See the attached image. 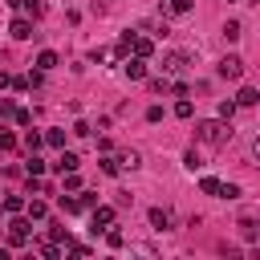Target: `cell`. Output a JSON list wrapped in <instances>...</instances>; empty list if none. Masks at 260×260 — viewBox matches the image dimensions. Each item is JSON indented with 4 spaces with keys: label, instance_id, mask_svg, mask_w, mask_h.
<instances>
[{
    "label": "cell",
    "instance_id": "obj_1",
    "mask_svg": "<svg viewBox=\"0 0 260 260\" xmlns=\"http://www.w3.org/2000/svg\"><path fill=\"white\" fill-rule=\"evenodd\" d=\"M195 138H199L203 146H228V142H232V122H228V118H203V122L195 126Z\"/></svg>",
    "mask_w": 260,
    "mask_h": 260
},
{
    "label": "cell",
    "instance_id": "obj_2",
    "mask_svg": "<svg viewBox=\"0 0 260 260\" xmlns=\"http://www.w3.org/2000/svg\"><path fill=\"white\" fill-rule=\"evenodd\" d=\"M28 228H32V219H20V215H12V219H8V244H12V248L28 244Z\"/></svg>",
    "mask_w": 260,
    "mask_h": 260
},
{
    "label": "cell",
    "instance_id": "obj_3",
    "mask_svg": "<svg viewBox=\"0 0 260 260\" xmlns=\"http://www.w3.org/2000/svg\"><path fill=\"white\" fill-rule=\"evenodd\" d=\"M219 77H228V81H240V77H244V61H240L236 53H228V57L219 61Z\"/></svg>",
    "mask_w": 260,
    "mask_h": 260
},
{
    "label": "cell",
    "instance_id": "obj_4",
    "mask_svg": "<svg viewBox=\"0 0 260 260\" xmlns=\"http://www.w3.org/2000/svg\"><path fill=\"white\" fill-rule=\"evenodd\" d=\"M187 65H191V53H167V57H162V73H167V77H171V73H183Z\"/></svg>",
    "mask_w": 260,
    "mask_h": 260
},
{
    "label": "cell",
    "instance_id": "obj_5",
    "mask_svg": "<svg viewBox=\"0 0 260 260\" xmlns=\"http://www.w3.org/2000/svg\"><path fill=\"white\" fill-rule=\"evenodd\" d=\"M150 228H154V232H171V228H175L171 207H150Z\"/></svg>",
    "mask_w": 260,
    "mask_h": 260
},
{
    "label": "cell",
    "instance_id": "obj_6",
    "mask_svg": "<svg viewBox=\"0 0 260 260\" xmlns=\"http://www.w3.org/2000/svg\"><path fill=\"white\" fill-rule=\"evenodd\" d=\"M8 32L16 37V41H32L37 32H32V16H16L12 24H8Z\"/></svg>",
    "mask_w": 260,
    "mask_h": 260
},
{
    "label": "cell",
    "instance_id": "obj_7",
    "mask_svg": "<svg viewBox=\"0 0 260 260\" xmlns=\"http://www.w3.org/2000/svg\"><path fill=\"white\" fill-rule=\"evenodd\" d=\"M122 69H126V77H130V81H142V77H146V57H138V53H134Z\"/></svg>",
    "mask_w": 260,
    "mask_h": 260
},
{
    "label": "cell",
    "instance_id": "obj_8",
    "mask_svg": "<svg viewBox=\"0 0 260 260\" xmlns=\"http://www.w3.org/2000/svg\"><path fill=\"white\" fill-rule=\"evenodd\" d=\"M77 167H81V158H77L73 150H61V158L53 162V171H57V175H65V171H77Z\"/></svg>",
    "mask_w": 260,
    "mask_h": 260
},
{
    "label": "cell",
    "instance_id": "obj_9",
    "mask_svg": "<svg viewBox=\"0 0 260 260\" xmlns=\"http://www.w3.org/2000/svg\"><path fill=\"white\" fill-rule=\"evenodd\" d=\"M114 223V207H93V232H106Z\"/></svg>",
    "mask_w": 260,
    "mask_h": 260
},
{
    "label": "cell",
    "instance_id": "obj_10",
    "mask_svg": "<svg viewBox=\"0 0 260 260\" xmlns=\"http://www.w3.org/2000/svg\"><path fill=\"white\" fill-rule=\"evenodd\" d=\"M236 228H240V236H244V240H260V219H252V215H244V219H240Z\"/></svg>",
    "mask_w": 260,
    "mask_h": 260
},
{
    "label": "cell",
    "instance_id": "obj_11",
    "mask_svg": "<svg viewBox=\"0 0 260 260\" xmlns=\"http://www.w3.org/2000/svg\"><path fill=\"white\" fill-rule=\"evenodd\" d=\"M191 12V0H162V16H183Z\"/></svg>",
    "mask_w": 260,
    "mask_h": 260
},
{
    "label": "cell",
    "instance_id": "obj_12",
    "mask_svg": "<svg viewBox=\"0 0 260 260\" xmlns=\"http://www.w3.org/2000/svg\"><path fill=\"white\" fill-rule=\"evenodd\" d=\"M24 215H28V219H45V215H49L45 199H28V203H24Z\"/></svg>",
    "mask_w": 260,
    "mask_h": 260
},
{
    "label": "cell",
    "instance_id": "obj_13",
    "mask_svg": "<svg viewBox=\"0 0 260 260\" xmlns=\"http://www.w3.org/2000/svg\"><path fill=\"white\" fill-rule=\"evenodd\" d=\"M236 106H260V93H256L252 85H244V89L236 93Z\"/></svg>",
    "mask_w": 260,
    "mask_h": 260
},
{
    "label": "cell",
    "instance_id": "obj_14",
    "mask_svg": "<svg viewBox=\"0 0 260 260\" xmlns=\"http://www.w3.org/2000/svg\"><path fill=\"white\" fill-rule=\"evenodd\" d=\"M122 171H126V167H122L118 154H106V158H102V175H122Z\"/></svg>",
    "mask_w": 260,
    "mask_h": 260
},
{
    "label": "cell",
    "instance_id": "obj_15",
    "mask_svg": "<svg viewBox=\"0 0 260 260\" xmlns=\"http://www.w3.org/2000/svg\"><path fill=\"white\" fill-rule=\"evenodd\" d=\"M20 142H24V150H28V154H37V150H41V142H45V134H37V130H28V134H24Z\"/></svg>",
    "mask_w": 260,
    "mask_h": 260
},
{
    "label": "cell",
    "instance_id": "obj_16",
    "mask_svg": "<svg viewBox=\"0 0 260 260\" xmlns=\"http://www.w3.org/2000/svg\"><path fill=\"white\" fill-rule=\"evenodd\" d=\"M146 32H154V37H171V24H167V16L162 20H150V24H142Z\"/></svg>",
    "mask_w": 260,
    "mask_h": 260
},
{
    "label": "cell",
    "instance_id": "obj_17",
    "mask_svg": "<svg viewBox=\"0 0 260 260\" xmlns=\"http://www.w3.org/2000/svg\"><path fill=\"white\" fill-rule=\"evenodd\" d=\"M240 37H244L240 20H223V41H240Z\"/></svg>",
    "mask_w": 260,
    "mask_h": 260
},
{
    "label": "cell",
    "instance_id": "obj_18",
    "mask_svg": "<svg viewBox=\"0 0 260 260\" xmlns=\"http://www.w3.org/2000/svg\"><path fill=\"white\" fill-rule=\"evenodd\" d=\"M134 53H138V57H150V53H154V41H150V37H134Z\"/></svg>",
    "mask_w": 260,
    "mask_h": 260
},
{
    "label": "cell",
    "instance_id": "obj_19",
    "mask_svg": "<svg viewBox=\"0 0 260 260\" xmlns=\"http://www.w3.org/2000/svg\"><path fill=\"white\" fill-rule=\"evenodd\" d=\"M53 65H57V53H53V49H45V53H37V69H45V73H49Z\"/></svg>",
    "mask_w": 260,
    "mask_h": 260
},
{
    "label": "cell",
    "instance_id": "obj_20",
    "mask_svg": "<svg viewBox=\"0 0 260 260\" xmlns=\"http://www.w3.org/2000/svg\"><path fill=\"white\" fill-rule=\"evenodd\" d=\"M118 158H122V167H130V171H134V167H142V154H138V150H122Z\"/></svg>",
    "mask_w": 260,
    "mask_h": 260
},
{
    "label": "cell",
    "instance_id": "obj_21",
    "mask_svg": "<svg viewBox=\"0 0 260 260\" xmlns=\"http://www.w3.org/2000/svg\"><path fill=\"white\" fill-rule=\"evenodd\" d=\"M219 187H223V183H219V179H211V175H207V179H199V191H203V195H219Z\"/></svg>",
    "mask_w": 260,
    "mask_h": 260
},
{
    "label": "cell",
    "instance_id": "obj_22",
    "mask_svg": "<svg viewBox=\"0 0 260 260\" xmlns=\"http://www.w3.org/2000/svg\"><path fill=\"white\" fill-rule=\"evenodd\" d=\"M4 211H8V215H20V211H24V199H20V195H8V199H4Z\"/></svg>",
    "mask_w": 260,
    "mask_h": 260
},
{
    "label": "cell",
    "instance_id": "obj_23",
    "mask_svg": "<svg viewBox=\"0 0 260 260\" xmlns=\"http://www.w3.org/2000/svg\"><path fill=\"white\" fill-rule=\"evenodd\" d=\"M49 236H53L57 244H65V248H69V232H65V223H49Z\"/></svg>",
    "mask_w": 260,
    "mask_h": 260
},
{
    "label": "cell",
    "instance_id": "obj_24",
    "mask_svg": "<svg viewBox=\"0 0 260 260\" xmlns=\"http://www.w3.org/2000/svg\"><path fill=\"white\" fill-rule=\"evenodd\" d=\"M106 244H110V248H122V244H126V236H122V232L110 223V228H106Z\"/></svg>",
    "mask_w": 260,
    "mask_h": 260
},
{
    "label": "cell",
    "instance_id": "obj_25",
    "mask_svg": "<svg viewBox=\"0 0 260 260\" xmlns=\"http://www.w3.org/2000/svg\"><path fill=\"white\" fill-rule=\"evenodd\" d=\"M24 12H28L32 20H41V16H45V0H24Z\"/></svg>",
    "mask_w": 260,
    "mask_h": 260
},
{
    "label": "cell",
    "instance_id": "obj_26",
    "mask_svg": "<svg viewBox=\"0 0 260 260\" xmlns=\"http://www.w3.org/2000/svg\"><path fill=\"white\" fill-rule=\"evenodd\" d=\"M175 114H179V118H191V114H195L191 98H179V102H175Z\"/></svg>",
    "mask_w": 260,
    "mask_h": 260
},
{
    "label": "cell",
    "instance_id": "obj_27",
    "mask_svg": "<svg viewBox=\"0 0 260 260\" xmlns=\"http://www.w3.org/2000/svg\"><path fill=\"white\" fill-rule=\"evenodd\" d=\"M45 142H49V146H57V150H65V130H49V134H45Z\"/></svg>",
    "mask_w": 260,
    "mask_h": 260
},
{
    "label": "cell",
    "instance_id": "obj_28",
    "mask_svg": "<svg viewBox=\"0 0 260 260\" xmlns=\"http://www.w3.org/2000/svg\"><path fill=\"white\" fill-rule=\"evenodd\" d=\"M0 150H16V134L0 126Z\"/></svg>",
    "mask_w": 260,
    "mask_h": 260
},
{
    "label": "cell",
    "instance_id": "obj_29",
    "mask_svg": "<svg viewBox=\"0 0 260 260\" xmlns=\"http://www.w3.org/2000/svg\"><path fill=\"white\" fill-rule=\"evenodd\" d=\"M183 167H187V171H199V167H203V158H199L195 150H187V154H183Z\"/></svg>",
    "mask_w": 260,
    "mask_h": 260
},
{
    "label": "cell",
    "instance_id": "obj_30",
    "mask_svg": "<svg viewBox=\"0 0 260 260\" xmlns=\"http://www.w3.org/2000/svg\"><path fill=\"white\" fill-rule=\"evenodd\" d=\"M24 171H28V175H45V162H41L37 154H28V162H24Z\"/></svg>",
    "mask_w": 260,
    "mask_h": 260
},
{
    "label": "cell",
    "instance_id": "obj_31",
    "mask_svg": "<svg viewBox=\"0 0 260 260\" xmlns=\"http://www.w3.org/2000/svg\"><path fill=\"white\" fill-rule=\"evenodd\" d=\"M61 211H65V215H73V211H81V199H69V195H61Z\"/></svg>",
    "mask_w": 260,
    "mask_h": 260
},
{
    "label": "cell",
    "instance_id": "obj_32",
    "mask_svg": "<svg viewBox=\"0 0 260 260\" xmlns=\"http://www.w3.org/2000/svg\"><path fill=\"white\" fill-rule=\"evenodd\" d=\"M167 89H171L167 77H150V93H167Z\"/></svg>",
    "mask_w": 260,
    "mask_h": 260
},
{
    "label": "cell",
    "instance_id": "obj_33",
    "mask_svg": "<svg viewBox=\"0 0 260 260\" xmlns=\"http://www.w3.org/2000/svg\"><path fill=\"white\" fill-rule=\"evenodd\" d=\"M236 110H240L236 102H219V118H228V122H232V118H236Z\"/></svg>",
    "mask_w": 260,
    "mask_h": 260
},
{
    "label": "cell",
    "instance_id": "obj_34",
    "mask_svg": "<svg viewBox=\"0 0 260 260\" xmlns=\"http://www.w3.org/2000/svg\"><path fill=\"white\" fill-rule=\"evenodd\" d=\"M65 191H81V179H77V171H65Z\"/></svg>",
    "mask_w": 260,
    "mask_h": 260
},
{
    "label": "cell",
    "instance_id": "obj_35",
    "mask_svg": "<svg viewBox=\"0 0 260 260\" xmlns=\"http://www.w3.org/2000/svg\"><path fill=\"white\" fill-rule=\"evenodd\" d=\"M219 199H240V187H236V183H223V187H219Z\"/></svg>",
    "mask_w": 260,
    "mask_h": 260
},
{
    "label": "cell",
    "instance_id": "obj_36",
    "mask_svg": "<svg viewBox=\"0 0 260 260\" xmlns=\"http://www.w3.org/2000/svg\"><path fill=\"white\" fill-rule=\"evenodd\" d=\"M98 207V195L93 191H81V211H93Z\"/></svg>",
    "mask_w": 260,
    "mask_h": 260
},
{
    "label": "cell",
    "instance_id": "obj_37",
    "mask_svg": "<svg viewBox=\"0 0 260 260\" xmlns=\"http://www.w3.org/2000/svg\"><path fill=\"white\" fill-rule=\"evenodd\" d=\"M37 252H41L45 260H53V256H61V248H57V244H37Z\"/></svg>",
    "mask_w": 260,
    "mask_h": 260
},
{
    "label": "cell",
    "instance_id": "obj_38",
    "mask_svg": "<svg viewBox=\"0 0 260 260\" xmlns=\"http://www.w3.org/2000/svg\"><path fill=\"white\" fill-rule=\"evenodd\" d=\"M41 81H45V69H32V73H28V89H37Z\"/></svg>",
    "mask_w": 260,
    "mask_h": 260
},
{
    "label": "cell",
    "instance_id": "obj_39",
    "mask_svg": "<svg viewBox=\"0 0 260 260\" xmlns=\"http://www.w3.org/2000/svg\"><path fill=\"white\" fill-rule=\"evenodd\" d=\"M12 114H16V106H12L8 98H0V118H12Z\"/></svg>",
    "mask_w": 260,
    "mask_h": 260
},
{
    "label": "cell",
    "instance_id": "obj_40",
    "mask_svg": "<svg viewBox=\"0 0 260 260\" xmlns=\"http://www.w3.org/2000/svg\"><path fill=\"white\" fill-rule=\"evenodd\" d=\"M146 122H162V106H150L146 110Z\"/></svg>",
    "mask_w": 260,
    "mask_h": 260
},
{
    "label": "cell",
    "instance_id": "obj_41",
    "mask_svg": "<svg viewBox=\"0 0 260 260\" xmlns=\"http://www.w3.org/2000/svg\"><path fill=\"white\" fill-rule=\"evenodd\" d=\"M12 81H16L12 73H0V89H4V85H12Z\"/></svg>",
    "mask_w": 260,
    "mask_h": 260
},
{
    "label": "cell",
    "instance_id": "obj_42",
    "mask_svg": "<svg viewBox=\"0 0 260 260\" xmlns=\"http://www.w3.org/2000/svg\"><path fill=\"white\" fill-rule=\"evenodd\" d=\"M252 154H256V158H260V134H256V138H252Z\"/></svg>",
    "mask_w": 260,
    "mask_h": 260
},
{
    "label": "cell",
    "instance_id": "obj_43",
    "mask_svg": "<svg viewBox=\"0 0 260 260\" xmlns=\"http://www.w3.org/2000/svg\"><path fill=\"white\" fill-rule=\"evenodd\" d=\"M0 211H4V203H0Z\"/></svg>",
    "mask_w": 260,
    "mask_h": 260
},
{
    "label": "cell",
    "instance_id": "obj_44",
    "mask_svg": "<svg viewBox=\"0 0 260 260\" xmlns=\"http://www.w3.org/2000/svg\"><path fill=\"white\" fill-rule=\"evenodd\" d=\"M252 4H260V0H252Z\"/></svg>",
    "mask_w": 260,
    "mask_h": 260
}]
</instances>
